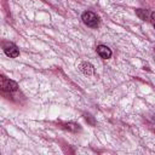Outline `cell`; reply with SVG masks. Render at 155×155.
Here are the masks:
<instances>
[{
    "label": "cell",
    "mask_w": 155,
    "mask_h": 155,
    "mask_svg": "<svg viewBox=\"0 0 155 155\" xmlns=\"http://www.w3.org/2000/svg\"><path fill=\"white\" fill-rule=\"evenodd\" d=\"M81 19L82 22L91 28H97L99 25V18L96 13H93L92 11H85L81 15Z\"/></svg>",
    "instance_id": "6da1fadb"
},
{
    "label": "cell",
    "mask_w": 155,
    "mask_h": 155,
    "mask_svg": "<svg viewBox=\"0 0 155 155\" xmlns=\"http://www.w3.org/2000/svg\"><path fill=\"white\" fill-rule=\"evenodd\" d=\"M0 85H1V90L5 92H15L18 90V84L11 79H7L6 76L1 75L0 78Z\"/></svg>",
    "instance_id": "7a4b0ae2"
},
{
    "label": "cell",
    "mask_w": 155,
    "mask_h": 155,
    "mask_svg": "<svg viewBox=\"0 0 155 155\" xmlns=\"http://www.w3.org/2000/svg\"><path fill=\"white\" fill-rule=\"evenodd\" d=\"M4 52L6 56L11 57V58H16L19 56V50L17 48V46L12 42H8L6 45H4Z\"/></svg>",
    "instance_id": "3957f363"
},
{
    "label": "cell",
    "mask_w": 155,
    "mask_h": 155,
    "mask_svg": "<svg viewBox=\"0 0 155 155\" xmlns=\"http://www.w3.org/2000/svg\"><path fill=\"white\" fill-rule=\"evenodd\" d=\"M79 69L86 76H91V75L94 74V67L90 62H81L80 65H79Z\"/></svg>",
    "instance_id": "277c9868"
},
{
    "label": "cell",
    "mask_w": 155,
    "mask_h": 155,
    "mask_svg": "<svg viewBox=\"0 0 155 155\" xmlns=\"http://www.w3.org/2000/svg\"><path fill=\"white\" fill-rule=\"evenodd\" d=\"M96 50H97V53L99 54V57L103 58V59H109L111 57V54H113L111 50L105 45H98Z\"/></svg>",
    "instance_id": "5b68a950"
},
{
    "label": "cell",
    "mask_w": 155,
    "mask_h": 155,
    "mask_svg": "<svg viewBox=\"0 0 155 155\" xmlns=\"http://www.w3.org/2000/svg\"><path fill=\"white\" fill-rule=\"evenodd\" d=\"M63 128L68 130V131H71V132H78L81 130L80 125L76 124V122H73V121H69V122H64L63 124Z\"/></svg>",
    "instance_id": "8992f818"
},
{
    "label": "cell",
    "mask_w": 155,
    "mask_h": 155,
    "mask_svg": "<svg viewBox=\"0 0 155 155\" xmlns=\"http://www.w3.org/2000/svg\"><path fill=\"white\" fill-rule=\"evenodd\" d=\"M136 13H137V16H138L140 19H143V21H149V16H150V13H149L147 10L138 8V10H136Z\"/></svg>",
    "instance_id": "52a82bcc"
},
{
    "label": "cell",
    "mask_w": 155,
    "mask_h": 155,
    "mask_svg": "<svg viewBox=\"0 0 155 155\" xmlns=\"http://www.w3.org/2000/svg\"><path fill=\"white\" fill-rule=\"evenodd\" d=\"M154 29H155V23H154Z\"/></svg>",
    "instance_id": "ba28073f"
},
{
    "label": "cell",
    "mask_w": 155,
    "mask_h": 155,
    "mask_svg": "<svg viewBox=\"0 0 155 155\" xmlns=\"http://www.w3.org/2000/svg\"><path fill=\"white\" fill-rule=\"evenodd\" d=\"M154 52H155V47H154Z\"/></svg>",
    "instance_id": "9c48e42d"
}]
</instances>
